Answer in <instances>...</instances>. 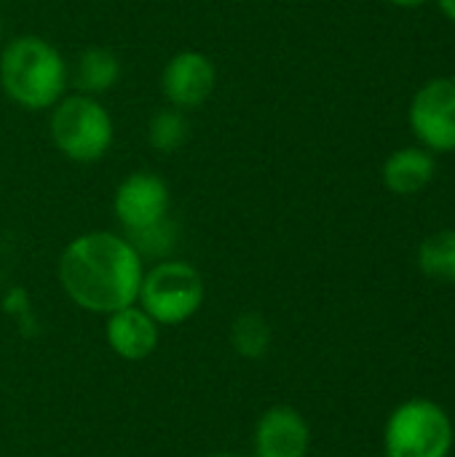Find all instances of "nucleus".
Instances as JSON below:
<instances>
[{
	"label": "nucleus",
	"mask_w": 455,
	"mask_h": 457,
	"mask_svg": "<svg viewBox=\"0 0 455 457\" xmlns=\"http://www.w3.org/2000/svg\"><path fill=\"white\" fill-rule=\"evenodd\" d=\"M437 163L426 147L394 150L383 163V185L397 195H416L434 179Z\"/></svg>",
	"instance_id": "11"
},
{
	"label": "nucleus",
	"mask_w": 455,
	"mask_h": 457,
	"mask_svg": "<svg viewBox=\"0 0 455 457\" xmlns=\"http://www.w3.org/2000/svg\"><path fill=\"white\" fill-rule=\"evenodd\" d=\"M204 457H255V455H239V453H209Z\"/></svg>",
	"instance_id": "18"
},
{
	"label": "nucleus",
	"mask_w": 455,
	"mask_h": 457,
	"mask_svg": "<svg viewBox=\"0 0 455 457\" xmlns=\"http://www.w3.org/2000/svg\"><path fill=\"white\" fill-rule=\"evenodd\" d=\"M204 278L201 273L177 257H164L145 268L137 305L164 329L188 324L204 305Z\"/></svg>",
	"instance_id": "3"
},
{
	"label": "nucleus",
	"mask_w": 455,
	"mask_h": 457,
	"mask_svg": "<svg viewBox=\"0 0 455 457\" xmlns=\"http://www.w3.org/2000/svg\"><path fill=\"white\" fill-rule=\"evenodd\" d=\"M169 185L153 171L129 174L113 195V212L126 238H137L169 220Z\"/></svg>",
	"instance_id": "6"
},
{
	"label": "nucleus",
	"mask_w": 455,
	"mask_h": 457,
	"mask_svg": "<svg viewBox=\"0 0 455 457\" xmlns=\"http://www.w3.org/2000/svg\"><path fill=\"white\" fill-rule=\"evenodd\" d=\"M0 40H3V13H0Z\"/></svg>",
	"instance_id": "19"
},
{
	"label": "nucleus",
	"mask_w": 455,
	"mask_h": 457,
	"mask_svg": "<svg viewBox=\"0 0 455 457\" xmlns=\"http://www.w3.org/2000/svg\"><path fill=\"white\" fill-rule=\"evenodd\" d=\"M0 86L13 104L40 112L64 96L67 62L46 37L19 35L0 51Z\"/></svg>",
	"instance_id": "2"
},
{
	"label": "nucleus",
	"mask_w": 455,
	"mask_h": 457,
	"mask_svg": "<svg viewBox=\"0 0 455 457\" xmlns=\"http://www.w3.org/2000/svg\"><path fill=\"white\" fill-rule=\"evenodd\" d=\"M121 80V59L110 48H88L75 62V86L80 94L97 96Z\"/></svg>",
	"instance_id": "12"
},
{
	"label": "nucleus",
	"mask_w": 455,
	"mask_h": 457,
	"mask_svg": "<svg viewBox=\"0 0 455 457\" xmlns=\"http://www.w3.org/2000/svg\"><path fill=\"white\" fill-rule=\"evenodd\" d=\"M418 268L424 276L455 284V230L432 233L418 249Z\"/></svg>",
	"instance_id": "14"
},
{
	"label": "nucleus",
	"mask_w": 455,
	"mask_h": 457,
	"mask_svg": "<svg viewBox=\"0 0 455 457\" xmlns=\"http://www.w3.org/2000/svg\"><path fill=\"white\" fill-rule=\"evenodd\" d=\"M410 129L421 147L455 153V75L432 78L410 102Z\"/></svg>",
	"instance_id": "7"
},
{
	"label": "nucleus",
	"mask_w": 455,
	"mask_h": 457,
	"mask_svg": "<svg viewBox=\"0 0 455 457\" xmlns=\"http://www.w3.org/2000/svg\"><path fill=\"white\" fill-rule=\"evenodd\" d=\"M51 139L56 150L75 163L102 161L113 145V118L107 107L88 94H64L51 107Z\"/></svg>",
	"instance_id": "4"
},
{
	"label": "nucleus",
	"mask_w": 455,
	"mask_h": 457,
	"mask_svg": "<svg viewBox=\"0 0 455 457\" xmlns=\"http://www.w3.org/2000/svg\"><path fill=\"white\" fill-rule=\"evenodd\" d=\"M228 337H231L233 353L247 359V361L263 359L268 353V348H271V327L255 311H247V313L236 316L233 324H231V335Z\"/></svg>",
	"instance_id": "13"
},
{
	"label": "nucleus",
	"mask_w": 455,
	"mask_h": 457,
	"mask_svg": "<svg viewBox=\"0 0 455 457\" xmlns=\"http://www.w3.org/2000/svg\"><path fill=\"white\" fill-rule=\"evenodd\" d=\"M188 134H190V123L185 112L177 107H166L156 112L147 123V142L158 153H177L188 142Z\"/></svg>",
	"instance_id": "15"
},
{
	"label": "nucleus",
	"mask_w": 455,
	"mask_h": 457,
	"mask_svg": "<svg viewBox=\"0 0 455 457\" xmlns=\"http://www.w3.org/2000/svg\"><path fill=\"white\" fill-rule=\"evenodd\" d=\"M437 5H440V11H442L451 21H455V0H437Z\"/></svg>",
	"instance_id": "17"
},
{
	"label": "nucleus",
	"mask_w": 455,
	"mask_h": 457,
	"mask_svg": "<svg viewBox=\"0 0 455 457\" xmlns=\"http://www.w3.org/2000/svg\"><path fill=\"white\" fill-rule=\"evenodd\" d=\"M105 343L123 361H145L158 351L161 327L134 303L105 316Z\"/></svg>",
	"instance_id": "10"
},
{
	"label": "nucleus",
	"mask_w": 455,
	"mask_h": 457,
	"mask_svg": "<svg viewBox=\"0 0 455 457\" xmlns=\"http://www.w3.org/2000/svg\"><path fill=\"white\" fill-rule=\"evenodd\" d=\"M453 439V423L440 404L410 399L389 415L383 450L386 457H448Z\"/></svg>",
	"instance_id": "5"
},
{
	"label": "nucleus",
	"mask_w": 455,
	"mask_h": 457,
	"mask_svg": "<svg viewBox=\"0 0 455 457\" xmlns=\"http://www.w3.org/2000/svg\"><path fill=\"white\" fill-rule=\"evenodd\" d=\"M386 3L397 8H418V5H426L429 0H386Z\"/></svg>",
	"instance_id": "16"
},
{
	"label": "nucleus",
	"mask_w": 455,
	"mask_h": 457,
	"mask_svg": "<svg viewBox=\"0 0 455 457\" xmlns=\"http://www.w3.org/2000/svg\"><path fill=\"white\" fill-rule=\"evenodd\" d=\"M217 86V67L204 51H180L174 54L161 72V91L169 107L193 110L201 107Z\"/></svg>",
	"instance_id": "8"
},
{
	"label": "nucleus",
	"mask_w": 455,
	"mask_h": 457,
	"mask_svg": "<svg viewBox=\"0 0 455 457\" xmlns=\"http://www.w3.org/2000/svg\"><path fill=\"white\" fill-rule=\"evenodd\" d=\"M145 257L123 233L91 230L75 236L59 254L56 278L64 297L94 316H110L137 303Z\"/></svg>",
	"instance_id": "1"
},
{
	"label": "nucleus",
	"mask_w": 455,
	"mask_h": 457,
	"mask_svg": "<svg viewBox=\"0 0 455 457\" xmlns=\"http://www.w3.org/2000/svg\"><path fill=\"white\" fill-rule=\"evenodd\" d=\"M308 450L311 426L295 407L276 404L257 418L252 431L255 457H308Z\"/></svg>",
	"instance_id": "9"
}]
</instances>
